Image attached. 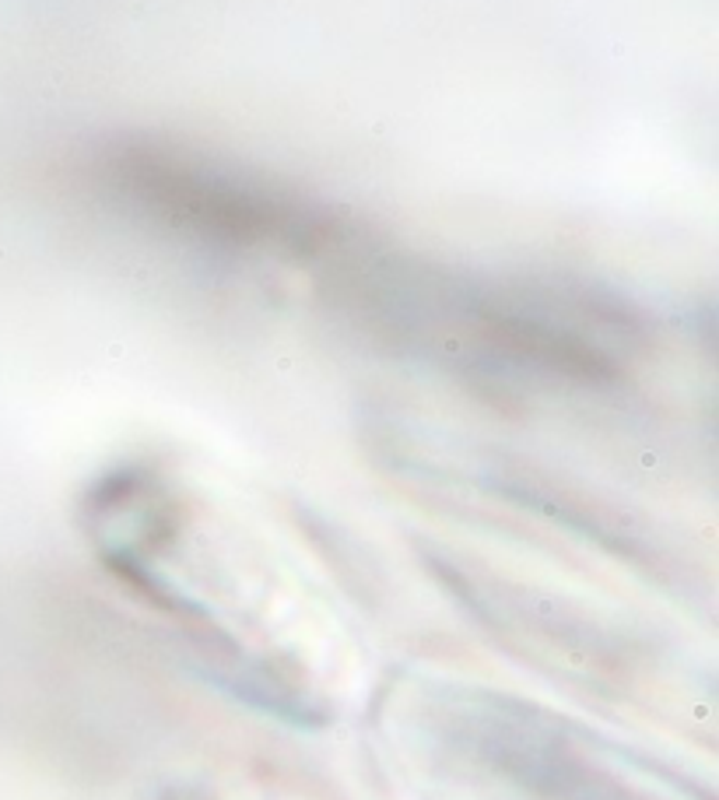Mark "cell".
I'll use <instances>...</instances> for the list:
<instances>
[{"label":"cell","mask_w":719,"mask_h":800,"mask_svg":"<svg viewBox=\"0 0 719 800\" xmlns=\"http://www.w3.org/2000/svg\"><path fill=\"white\" fill-rule=\"evenodd\" d=\"M85 179L112 211L204 250L313 256L340 239L313 198L176 141H103L85 158Z\"/></svg>","instance_id":"1"}]
</instances>
